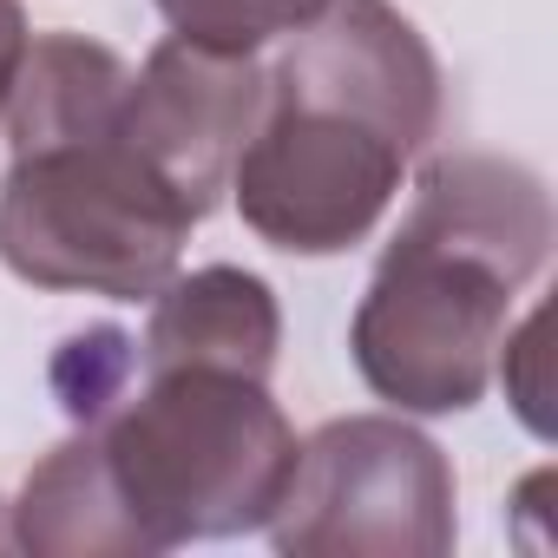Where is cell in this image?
<instances>
[{
	"label": "cell",
	"mask_w": 558,
	"mask_h": 558,
	"mask_svg": "<svg viewBox=\"0 0 558 558\" xmlns=\"http://www.w3.org/2000/svg\"><path fill=\"white\" fill-rule=\"evenodd\" d=\"M434 132L440 60L427 34L388 0H329L263 73L230 197L269 250L342 256L388 217Z\"/></svg>",
	"instance_id": "cell-1"
},
{
	"label": "cell",
	"mask_w": 558,
	"mask_h": 558,
	"mask_svg": "<svg viewBox=\"0 0 558 558\" xmlns=\"http://www.w3.org/2000/svg\"><path fill=\"white\" fill-rule=\"evenodd\" d=\"M125 86L132 66L86 34H34L21 53L0 112V263L34 290L151 303L178 276L197 217L132 145Z\"/></svg>",
	"instance_id": "cell-2"
},
{
	"label": "cell",
	"mask_w": 558,
	"mask_h": 558,
	"mask_svg": "<svg viewBox=\"0 0 558 558\" xmlns=\"http://www.w3.org/2000/svg\"><path fill=\"white\" fill-rule=\"evenodd\" d=\"M551 256V191L532 165L447 151L381 250L349 355L395 414H466L493 388L512 303Z\"/></svg>",
	"instance_id": "cell-3"
},
{
	"label": "cell",
	"mask_w": 558,
	"mask_h": 558,
	"mask_svg": "<svg viewBox=\"0 0 558 558\" xmlns=\"http://www.w3.org/2000/svg\"><path fill=\"white\" fill-rule=\"evenodd\" d=\"M86 434L145 558L191 538L263 532L296 466V427L269 401V381L210 362L145 368Z\"/></svg>",
	"instance_id": "cell-4"
},
{
	"label": "cell",
	"mask_w": 558,
	"mask_h": 558,
	"mask_svg": "<svg viewBox=\"0 0 558 558\" xmlns=\"http://www.w3.org/2000/svg\"><path fill=\"white\" fill-rule=\"evenodd\" d=\"M283 558H440L453 551V466L401 414H349L296 447L269 512Z\"/></svg>",
	"instance_id": "cell-5"
},
{
	"label": "cell",
	"mask_w": 558,
	"mask_h": 558,
	"mask_svg": "<svg viewBox=\"0 0 558 558\" xmlns=\"http://www.w3.org/2000/svg\"><path fill=\"white\" fill-rule=\"evenodd\" d=\"M256 106H263L256 53H217L171 34L125 86V132L204 223L230 191V165L256 125Z\"/></svg>",
	"instance_id": "cell-6"
},
{
	"label": "cell",
	"mask_w": 558,
	"mask_h": 558,
	"mask_svg": "<svg viewBox=\"0 0 558 558\" xmlns=\"http://www.w3.org/2000/svg\"><path fill=\"white\" fill-rule=\"evenodd\" d=\"M145 368H171V362H210V368H243L263 375L276 368L283 349V310L263 276L236 269V263H210L151 296V323H145Z\"/></svg>",
	"instance_id": "cell-7"
},
{
	"label": "cell",
	"mask_w": 558,
	"mask_h": 558,
	"mask_svg": "<svg viewBox=\"0 0 558 558\" xmlns=\"http://www.w3.org/2000/svg\"><path fill=\"white\" fill-rule=\"evenodd\" d=\"M8 532L34 558H145L112 493V473L99 460V440L86 427L27 473L21 499L8 506Z\"/></svg>",
	"instance_id": "cell-8"
},
{
	"label": "cell",
	"mask_w": 558,
	"mask_h": 558,
	"mask_svg": "<svg viewBox=\"0 0 558 558\" xmlns=\"http://www.w3.org/2000/svg\"><path fill=\"white\" fill-rule=\"evenodd\" d=\"M151 8L171 21L178 40H197L217 53H256L269 40L310 27L329 0H151Z\"/></svg>",
	"instance_id": "cell-9"
},
{
	"label": "cell",
	"mask_w": 558,
	"mask_h": 558,
	"mask_svg": "<svg viewBox=\"0 0 558 558\" xmlns=\"http://www.w3.org/2000/svg\"><path fill=\"white\" fill-rule=\"evenodd\" d=\"M125 381H132V342H125L119 329H86V336H73L66 355L53 362L60 408H66L80 427L99 421V414L125 395Z\"/></svg>",
	"instance_id": "cell-10"
},
{
	"label": "cell",
	"mask_w": 558,
	"mask_h": 558,
	"mask_svg": "<svg viewBox=\"0 0 558 558\" xmlns=\"http://www.w3.org/2000/svg\"><path fill=\"white\" fill-rule=\"evenodd\" d=\"M545 329H551V310H532L519 329H506V362H493V375L506 381V401L519 408V421L538 434V440H551V414H545V401H551V388H545Z\"/></svg>",
	"instance_id": "cell-11"
},
{
	"label": "cell",
	"mask_w": 558,
	"mask_h": 558,
	"mask_svg": "<svg viewBox=\"0 0 558 558\" xmlns=\"http://www.w3.org/2000/svg\"><path fill=\"white\" fill-rule=\"evenodd\" d=\"M27 8L21 0H0V112H8V86L21 73V53H27Z\"/></svg>",
	"instance_id": "cell-12"
},
{
	"label": "cell",
	"mask_w": 558,
	"mask_h": 558,
	"mask_svg": "<svg viewBox=\"0 0 558 558\" xmlns=\"http://www.w3.org/2000/svg\"><path fill=\"white\" fill-rule=\"evenodd\" d=\"M14 545V532H8V499H0V551H8Z\"/></svg>",
	"instance_id": "cell-13"
}]
</instances>
